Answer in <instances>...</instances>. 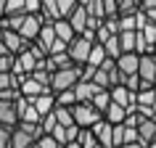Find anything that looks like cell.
Listing matches in <instances>:
<instances>
[{"mask_svg":"<svg viewBox=\"0 0 156 148\" xmlns=\"http://www.w3.org/2000/svg\"><path fill=\"white\" fill-rule=\"evenodd\" d=\"M19 13H27L24 0H5V16H19Z\"/></svg>","mask_w":156,"mask_h":148,"instance_id":"obj_26","label":"cell"},{"mask_svg":"<svg viewBox=\"0 0 156 148\" xmlns=\"http://www.w3.org/2000/svg\"><path fill=\"white\" fill-rule=\"evenodd\" d=\"M146 148H156V140H151V143H148V146Z\"/></svg>","mask_w":156,"mask_h":148,"instance_id":"obj_43","label":"cell"},{"mask_svg":"<svg viewBox=\"0 0 156 148\" xmlns=\"http://www.w3.org/2000/svg\"><path fill=\"white\" fill-rule=\"evenodd\" d=\"M56 103H58V106H74V103H77L74 87H72V90H61V93H56Z\"/></svg>","mask_w":156,"mask_h":148,"instance_id":"obj_27","label":"cell"},{"mask_svg":"<svg viewBox=\"0 0 156 148\" xmlns=\"http://www.w3.org/2000/svg\"><path fill=\"white\" fill-rule=\"evenodd\" d=\"M13 87H19V77L13 72H5L0 74V93L3 90H13Z\"/></svg>","mask_w":156,"mask_h":148,"instance_id":"obj_25","label":"cell"},{"mask_svg":"<svg viewBox=\"0 0 156 148\" xmlns=\"http://www.w3.org/2000/svg\"><path fill=\"white\" fill-rule=\"evenodd\" d=\"M93 135H95V140H98L103 148H114V124L106 122V119H101V122H95L90 127Z\"/></svg>","mask_w":156,"mask_h":148,"instance_id":"obj_8","label":"cell"},{"mask_svg":"<svg viewBox=\"0 0 156 148\" xmlns=\"http://www.w3.org/2000/svg\"><path fill=\"white\" fill-rule=\"evenodd\" d=\"M87 148H103V146H101L98 140H95V143H90V146H87Z\"/></svg>","mask_w":156,"mask_h":148,"instance_id":"obj_41","label":"cell"},{"mask_svg":"<svg viewBox=\"0 0 156 148\" xmlns=\"http://www.w3.org/2000/svg\"><path fill=\"white\" fill-rule=\"evenodd\" d=\"M101 45L106 48V53H108L111 58H119V56H122V42H119V34H111V37H108L106 42H101Z\"/></svg>","mask_w":156,"mask_h":148,"instance_id":"obj_24","label":"cell"},{"mask_svg":"<svg viewBox=\"0 0 156 148\" xmlns=\"http://www.w3.org/2000/svg\"><path fill=\"white\" fill-rule=\"evenodd\" d=\"M58 37H56V29H53V24H45L42 26V32H40V37H37V42H40L45 50H50V45L56 42Z\"/></svg>","mask_w":156,"mask_h":148,"instance_id":"obj_20","label":"cell"},{"mask_svg":"<svg viewBox=\"0 0 156 148\" xmlns=\"http://www.w3.org/2000/svg\"><path fill=\"white\" fill-rule=\"evenodd\" d=\"M146 16H148V21H154V24H156V8H148Z\"/></svg>","mask_w":156,"mask_h":148,"instance_id":"obj_37","label":"cell"},{"mask_svg":"<svg viewBox=\"0 0 156 148\" xmlns=\"http://www.w3.org/2000/svg\"><path fill=\"white\" fill-rule=\"evenodd\" d=\"M80 5V0H58V11H61V19H66L74 8Z\"/></svg>","mask_w":156,"mask_h":148,"instance_id":"obj_30","label":"cell"},{"mask_svg":"<svg viewBox=\"0 0 156 148\" xmlns=\"http://www.w3.org/2000/svg\"><path fill=\"white\" fill-rule=\"evenodd\" d=\"M42 26H45V19H42V13H27L24 16V24H21V29L19 32L24 34V40H37L42 32Z\"/></svg>","mask_w":156,"mask_h":148,"instance_id":"obj_6","label":"cell"},{"mask_svg":"<svg viewBox=\"0 0 156 148\" xmlns=\"http://www.w3.org/2000/svg\"><path fill=\"white\" fill-rule=\"evenodd\" d=\"M138 135H140V143H143V146H148L151 140H156V119L143 116L140 124H138Z\"/></svg>","mask_w":156,"mask_h":148,"instance_id":"obj_14","label":"cell"},{"mask_svg":"<svg viewBox=\"0 0 156 148\" xmlns=\"http://www.w3.org/2000/svg\"><path fill=\"white\" fill-rule=\"evenodd\" d=\"M82 79V66H69V69H58L53 72V82H50V90L61 93V90H72L74 85Z\"/></svg>","mask_w":156,"mask_h":148,"instance_id":"obj_1","label":"cell"},{"mask_svg":"<svg viewBox=\"0 0 156 148\" xmlns=\"http://www.w3.org/2000/svg\"><path fill=\"white\" fill-rule=\"evenodd\" d=\"M98 90H106V87H98L95 82H85V79H80V82L74 85L77 103H90V100L95 98V93H98Z\"/></svg>","mask_w":156,"mask_h":148,"instance_id":"obj_11","label":"cell"},{"mask_svg":"<svg viewBox=\"0 0 156 148\" xmlns=\"http://www.w3.org/2000/svg\"><path fill=\"white\" fill-rule=\"evenodd\" d=\"M0 40L5 42V48H8L13 56L29 48V40H24V34L16 32V29H0Z\"/></svg>","mask_w":156,"mask_h":148,"instance_id":"obj_7","label":"cell"},{"mask_svg":"<svg viewBox=\"0 0 156 148\" xmlns=\"http://www.w3.org/2000/svg\"><path fill=\"white\" fill-rule=\"evenodd\" d=\"M53 29H56V37L64 42H72L74 37H77V32H74V26L69 24V19H58V21H53Z\"/></svg>","mask_w":156,"mask_h":148,"instance_id":"obj_17","label":"cell"},{"mask_svg":"<svg viewBox=\"0 0 156 148\" xmlns=\"http://www.w3.org/2000/svg\"><path fill=\"white\" fill-rule=\"evenodd\" d=\"M53 114H56L58 124H64V127L74 124V114H72V106H56V108H53Z\"/></svg>","mask_w":156,"mask_h":148,"instance_id":"obj_23","label":"cell"},{"mask_svg":"<svg viewBox=\"0 0 156 148\" xmlns=\"http://www.w3.org/2000/svg\"><path fill=\"white\" fill-rule=\"evenodd\" d=\"M119 42H122V53H138L140 32H119Z\"/></svg>","mask_w":156,"mask_h":148,"instance_id":"obj_19","label":"cell"},{"mask_svg":"<svg viewBox=\"0 0 156 148\" xmlns=\"http://www.w3.org/2000/svg\"><path fill=\"white\" fill-rule=\"evenodd\" d=\"M103 119H106V122H111V124H124V119H127V108L111 100V106L103 111Z\"/></svg>","mask_w":156,"mask_h":148,"instance_id":"obj_18","label":"cell"},{"mask_svg":"<svg viewBox=\"0 0 156 148\" xmlns=\"http://www.w3.org/2000/svg\"><path fill=\"white\" fill-rule=\"evenodd\" d=\"M116 66H119V72H122L124 77L138 74V69H140V53H122V56L116 58Z\"/></svg>","mask_w":156,"mask_h":148,"instance_id":"obj_12","label":"cell"},{"mask_svg":"<svg viewBox=\"0 0 156 148\" xmlns=\"http://www.w3.org/2000/svg\"><path fill=\"white\" fill-rule=\"evenodd\" d=\"M37 64H40V61L29 53V48H27V50H21V53H16V61H13V74H16L19 79H21V77H29V74L37 69Z\"/></svg>","mask_w":156,"mask_h":148,"instance_id":"obj_5","label":"cell"},{"mask_svg":"<svg viewBox=\"0 0 156 148\" xmlns=\"http://www.w3.org/2000/svg\"><path fill=\"white\" fill-rule=\"evenodd\" d=\"M106 58H108L106 48H103L101 42H95V45H93V50H90V56H87V64H90V66H101Z\"/></svg>","mask_w":156,"mask_h":148,"instance_id":"obj_21","label":"cell"},{"mask_svg":"<svg viewBox=\"0 0 156 148\" xmlns=\"http://www.w3.org/2000/svg\"><path fill=\"white\" fill-rule=\"evenodd\" d=\"M5 16V0H0V19Z\"/></svg>","mask_w":156,"mask_h":148,"instance_id":"obj_40","label":"cell"},{"mask_svg":"<svg viewBox=\"0 0 156 148\" xmlns=\"http://www.w3.org/2000/svg\"><path fill=\"white\" fill-rule=\"evenodd\" d=\"M66 19H69V24L74 26V32L82 34L85 29H87V19H90V13H87V8H85V5H77V8H74Z\"/></svg>","mask_w":156,"mask_h":148,"instance_id":"obj_13","label":"cell"},{"mask_svg":"<svg viewBox=\"0 0 156 148\" xmlns=\"http://www.w3.org/2000/svg\"><path fill=\"white\" fill-rule=\"evenodd\" d=\"M50 135H53V138H56L61 146H66V143H69V135H66V127H64V124H58V127L50 132Z\"/></svg>","mask_w":156,"mask_h":148,"instance_id":"obj_34","label":"cell"},{"mask_svg":"<svg viewBox=\"0 0 156 148\" xmlns=\"http://www.w3.org/2000/svg\"><path fill=\"white\" fill-rule=\"evenodd\" d=\"M140 5H143V11H148V8H156V0H140Z\"/></svg>","mask_w":156,"mask_h":148,"instance_id":"obj_36","label":"cell"},{"mask_svg":"<svg viewBox=\"0 0 156 148\" xmlns=\"http://www.w3.org/2000/svg\"><path fill=\"white\" fill-rule=\"evenodd\" d=\"M90 3H93V0H80V5H85V8H87Z\"/></svg>","mask_w":156,"mask_h":148,"instance_id":"obj_42","label":"cell"},{"mask_svg":"<svg viewBox=\"0 0 156 148\" xmlns=\"http://www.w3.org/2000/svg\"><path fill=\"white\" fill-rule=\"evenodd\" d=\"M0 124H3V127H11V130L19 124L16 100H3V98H0Z\"/></svg>","mask_w":156,"mask_h":148,"instance_id":"obj_9","label":"cell"},{"mask_svg":"<svg viewBox=\"0 0 156 148\" xmlns=\"http://www.w3.org/2000/svg\"><path fill=\"white\" fill-rule=\"evenodd\" d=\"M64 148H66V146H64Z\"/></svg>","mask_w":156,"mask_h":148,"instance_id":"obj_44","label":"cell"},{"mask_svg":"<svg viewBox=\"0 0 156 148\" xmlns=\"http://www.w3.org/2000/svg\"><path fill=\"white\" fill-rule=\"evenodd\" d=\"M87 13L95 19H106V8H103V0H93L90 5H87Z\"/></svg>","mask_w":156,"mask_h":148,"instance_id":"obj_29","label":"cell"},{"mask_svg":"<svg viewBox=\"0 0 156 148\" xmlns=\"http://www.w3.org/2000/svg\"><path fill=\"white\" fill-rule=\"evenodd\" d=\"M140 79H143V87L140 90H148V87H156V56L154 53H143L140 56Z\"/></svg>","mask_w":156,"mask_h":148,"instance_id":"obj_4","label":"cell"},{"mask_svg":"<svg viewBox=\"0 0 156 148\" xmlns=\"http://www.w3.org/2000/svg\"><path fill=\"white\" fill-rule=\"evenodd\" d=\"M122 148H146V146H143V143L138 140V143H127V146H122Z\"/></svg>","mask_w":156,"mask_h":148,"instance_id":"obj_39","label":"cell"},{"mask_svg":"<svg viewBox=\"0 0 156 148\" xmlns=\"http://www.w3.org/2000/svg\"><path fill=\"white\" fill-rule=\"evenodd\" d=\"M32 103H34V108H37L42 116L50 114V111L58 106V103H56V93H53V90H48V93H42V95H37V98H32Z\"/></svg>","mask_w":156,"mask_h":148,"instance_id":"obj_15","label":"cell"},{"mask_svg":"<svg viewBox=\"0 0 156 148\" xmlns=\"http://www.w3.org/2000/svg\"><path fill=\"white\" fill-rule=\"evenodd\" d=\"M72 114H74V124H77V127H93L95 122L103 119V114H101L93 103H74Z\"/></svg>","mask_w":156,"mask_h":148,"instance_id":"obj_2","label":"cell"},{"mask_svg":"<svg viewBox=\"0 0 156 148\" xmlns=\"http://www.w3.org/2000/svg\"><path fill=\"white\" fill-rule=\"evenodd\" d=\"M45 66H48L50 72H58V69H69V66H74L72 56H69V50L66 53H53V56L45 58Z\"/></svg>","mask_w":156,"mask_h":148,"instance_id":"obj_16","label":"cell"},{"mask_svg":"<svg viewBox=\"0 0 156 148\" xmlns=\"http://www.w3.org/2000/svg\"><path fill=\"white\" fill-rule=\"evenodd\" d=\"M37 146H40V148H64L56 138H53V135H42V138L37 140Z\"/></svg>","mask_w":156,"mask_h":148,"instance_id":"obj_32","label":"cell"},{"mask_svg":"<svg viewBox=\"0 0 156 148\" xmlns=\"http://www.w3.org/2000/svg\"><path fill=\"white\" fill-rule=\"evenodd\" d=\"M19 90H21L24 98H37V95H42V93H48V87L40 85L32 74H29V77H21V79H19Z\"/></svg>","mask_w":156,"mask_h":148,"instance_id":"obj_10","label":"cell"},{"mask_svg":"<svg viewBox=\"0 0 156 148\" xmlns=\"http://www.w3.org/2000/svg\"><path fill=\"white\" fill-rule=\"evenodd\" d=\"M42 132H45V135H50V132H53V130H56V127H58V119H56V114H53V111H50V114H45V116H42Z\"/></svg>","mask_w":156,"mask_h":148,"instance_id":"obj_28","label":"cell"},{"mask_svg":"<svg viewBox=\"0 0 156 148\" xmlns=\"http://www.w3.org/2000/svg\"><path fill=\"white\" fill-rule=\"evenodd\" d=\"M95 42H90L87 37H82V34H77L72 42H69V56H72V61L77 66H85L87 64V56H90V50Z\"/></svg>","mask_w":156,"mask_h":148,"instance_id":"obj_3","label":"cell"},{"mask_svg":"<svg viewBox=\"0 0 156 148\" xmlns=\"http://www.w3.org/2000/svg\"><path fill=\"white\" fill-rule=\"evenodd\" d=\"M90 103H93L95 108H98L101 114H103V111H106V108L111 106V90H98V93H95V98H93Z\"/></svg>","mask_w":156,"mask_h":148,"instance_id":"obj_22","label":"cell"},{"mask_svg":"<svg viewBox=\"0 0 156 148\" xmlns=\"http://www.w3.org/2000/svg\"><path fill=\"white\" fill-rule=\"evenodd\" d=\"M11 135H13V130L0 124V148H11Z\"/></svg>","mask_w":156,"mask_h":148,"instance_id":"obj_33","label":"cell"},{"mask_svg":"<svg viewBox=\"0 0 156 148\" xmlns=\"http://www.w3.org/2000/svg\"><path fill=\"white\" fill-rule=\"evenodd\" d=\"M8 53H11V50H8V48H5V42L0 40V56H8Z\"/></svg>","mask_w":156,"mask_h":148,"instance_id":"obj_38","label":"cell"},{"mask_svg":"<svg viewBox=\"0 0 156 148\" xmlns=\"http://www.w3.org/2000/svg\"><path fill=\"white\" fill-rule=\"evenodd\" d=\"M24 5H27V13H40L42 0H24Z\"/></svg>","mask_w":156,"mask_h":148,"instance_id":"obj_35","label":"cell"},{"mask_svg":"<svg viewBox=\"0 0 156 148\" xmlns=\"http://www.w3.org/2000/svg\"><path fill=\"white\" fill-rule=\"evenodd\" d=\"M13 61H16V56H13V53H8V56H0V74L13 72Z\"/></svg>","mask_w":156,"mask_h":148,"instance_id":"obj_31","label":"cell"}]
</instances>
